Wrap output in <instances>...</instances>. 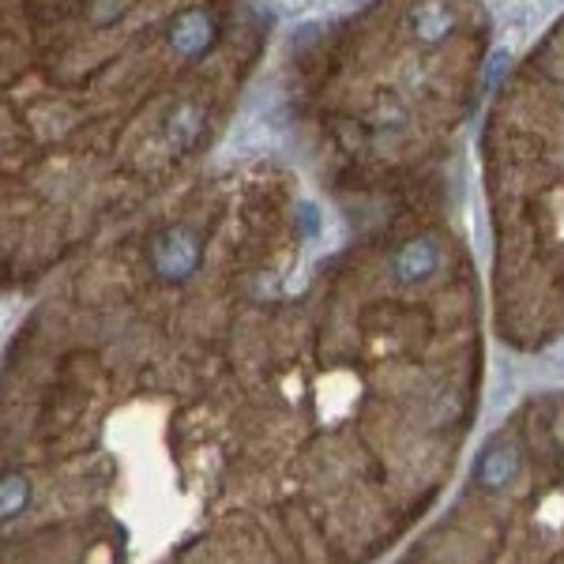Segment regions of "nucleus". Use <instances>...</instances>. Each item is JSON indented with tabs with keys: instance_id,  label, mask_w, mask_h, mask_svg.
<instances>
[{
	"instance_id": "f257e3e1",
	"label": "nucleus",
	"mask_w": 564,
	"mask_h": 564,
	"mask_svg": "<svg viewBox=\"0 0 564 564\" xmlns=\"http://www.w3.org/2000/svg\"><path fill=\"white\" fill-rule=\"evenodd\" d=\"M151 264H155L158 279L185 282L188 275L200 267V241H196L192 230L173 226V230L155 237V245H151Z\"/></svg>"
},
{
	"instance_id": "f03ea898",
	"label": "nucleus",
	"mask_w": 564,
	"mask_h": 564,
	"mask_svg": "<svg viewBox=\"0 0 564 564\" xmlns=\"http://www.w3.org/2000/svg\"><path fill=\"white\" fill-rule=\"evenodd\" d=\"M440 241L437 237H414V241H407L403 249L395 252L392 260V275L395 282H403V286H418V282L433 279L440 267Z\"/></svg>"
},
{
	"instance_id": "7ed1b4c3",
	"label": "nucleus",
	"mask_w": 564,
	"mask_h": 564,
	"mask_svg": "<svg viewBox=\"0 0 564 564\" xmlns=\"http://www.w3.org/2000/svg\"><path fill=\"white\" fill-rule=\"evenodd\" d=\"M455 23H459V16H455V8L448 0H418L407 12L410 34L425 46H440L444 38H452Z\"/></svg>"
},
{
	"instance_id": "20e7f679",
	"label": "nucleus",
	"mask_w": 564,
	"mask_h": 564,
	"mask_svg": "<svg viewBox=\"0 0 564 564\" xmlns=\"http://www.w3.org/2000/svg\"><path fill=\"white\" fill-rule=\"evenodd\" d=\"M519 474V452L512 440H493L474 463V482L482 489H504Z\"/></svg>"
},
{
	"instance_id": "39448f33",
	"label": "nucleus",
	"mask_w": 564,
	"mask_h": 564,
	"mask_svg": "<svg viewBox=\"0 0 564 564\" xmlns=\"http://www.w3.org/2000/svg\"><path fill=\"white\" fill-rule=\"evenodd\" d=\"M170 46L177 49L181 57H200V53H207V49L215 46V19L207 16V12H200V8L181 12L170 27Z\"/></svg>"
},
{
	"instance_id": "423d86ee",
	"label": "nucleus",
	"mask_w": 564,
	"mask_h": 564,
	"mask_svg": "<svg viewBox=\"0 0 564 564\" xmlns=\"http://www.w3.org/2000/svg\"><path fill=\"white\" fill-rule=\"evenodd\" d=\"M204 125H207V113L196 106V102H181L177 110L170 113V125H166V136L177 151H188L192 143L204 136Z\"/></svg>"
},
{
	"instance_id": "0eeeda50",
	"label": "nucleus",
	"mask_w": 564,
	"mask_h": 564,
	"mask_svg": "<svg viewBox=\"0 0 564 564\" xmlns=\"http://www.w3.org/2000/svg\"><path fill=\"white\" fill-rule=\"evenodd\" d=\"M31 497H34V489L27 474H19V470L0 474V523L23 516V512L31 508Z\"/></svg>"
},
{
	"instance_id": "6e6552de",
	"label": "nucleus",
	"mask_w": 564,
	"mask_h": 564,
	"mask_svg": "<svg viewBox=\"0 0 564 564\" xmlns=\"http://www.w3.org/2000/svg\"><path fill=\"white\" fill-rule=\"evenodd\" d=\"M508 72H512V49L497 46L489 53V64H486V91H497Z\"/></svg>"
},
{
	"instance_id": "1a4fd4ad",
	"label": "nucleus",
	"mask_w": 564,
	"mask_h": 564,
	"mask_svg": "<svg viewBox=\"0 0 564 564\" xmlns=\"http://www.w3.org/2000/svg\"><path fill=\"white\" fill-rule=\"evenodd\" d=\"M549 369H553V373H557V376H564V354H557V358H553V365H549Z\"/></svg>"
}]
</instances>
